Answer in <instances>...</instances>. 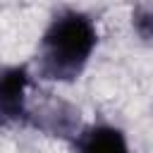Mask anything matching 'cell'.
<instances>
[{"label": "cell", "instance_id": "1", "mask_svg": "<svg viewBox=\"0 0 153 153\" xmlns=\"http://www.w3.org/2000/svg\"><path fill=\"white\" fill-rule=\"evenodd\" d=\"M98 48L96 19L81 10H60L45 24L36 48L41 79L69 84L81 76Z\"/></svg>", "mask_w": 153, "mask_h": 153}, {"label": "cell", "instance_id": "2", "mask_svg": "<svg viewBox=\"0 0 153 153\" xmlns=\"http://www.w3.org/2000/svg\"><path fill=\"white\" fill-rule=\"evenodd\" d=\"M29 81L31 74L26 65L0 69V124L22 122L29 117Z\"/></svg>", "mask_w": 153, "mask_h": 153}, {"label": "cell", "instance_id": "3", "mask_svg": "<svg viewBox=\"0 0 153 153\" xmlns=\"http://www.w3.org/2000/svg\"><path fill=\"white\" fill-rule=\"evenodd\" d=\"M72 153H131L127 134L110 122H91L74 131Z\"/></svg>", "mask_w": 153, "mask_h": 153}, {"label": "cell", "instance_id": "4", "mask_svg": "<svg viewBox=\"0 0 153 153\" xmlns=\"http://www.w3.org/2000/svg\"><path fill=\"white\" fill-rule=\"evenodd\" d=\"M134 29L141 38H153V10H136L134 14Z\"/></svg>", "mask_w": 153, "mask_h": 153}]
</instances>
